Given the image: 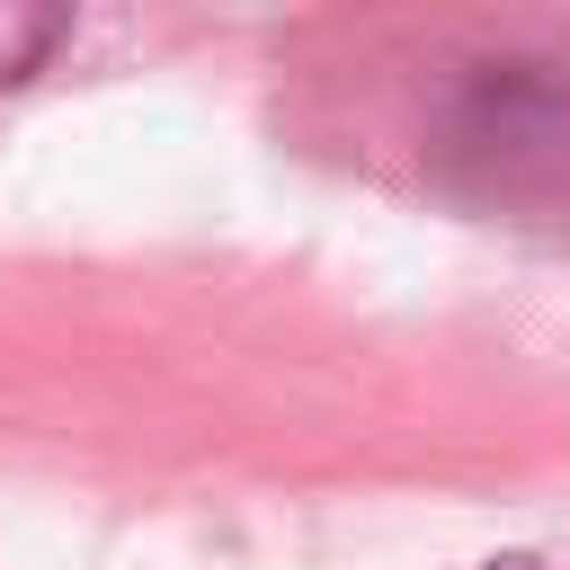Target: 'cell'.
<instances>
[{"label": "cell", "instance_id": "obj_2", "mask_svg": "<svg viewBox=\"0 0 570 570\" xmlns=\"http://www.w3.org/2000/svg\"><path fill=\"white\" fill-rule=\"evenodd\" d=\"M71 36V18L62 9H18V0H0V89H18L53 45Z\"/></svg>", "mask_w": 570, "mask_h": 570}, {"label": "cell", "instance_id": "obj_3", "mask_svg": "<svg viewBox=\"0 0 570 570\" xmlns=\"http://www.w3.org/2000/svg\"><path fill=\"white\" fill-rule=\"evenodd\" d=\"M490 570H543V561H525V552H508V561H490Z\"/></svg>", "mask_w": 570, "mask_h": 570}, {"label": "cell", "instance_id": "obj_1", "mask_svg": "<svg viewBox=\"0 0 570 570\" xmlns=\"http://www.w3.org/2000/svg\"><path fill=\"white\" fill-rule=\"evenodd\" d=\"M428 187L490 223L570 214V53L552 36H472L419 89Z\"/></svg>", "mask_w": 570, "mask_h": 570}]
</instances>
